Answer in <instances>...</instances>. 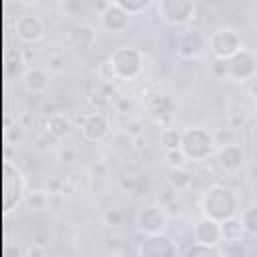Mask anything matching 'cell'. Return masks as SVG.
<instances>
[{
	"label": "cell",
	"instance_id": "cell-1",
	"mask_svg": "<svg viewBox=\"0 0 257 257\" xmlns=\"http://www.w3.org/2000/svg\"><path fill=\"white\" fill-rule=\"evenodd\" d=\"M203 213L217 221H225L237 213V197L225 185H211L203 197Z\"/></svg>",
	"mask_w": 257,
	"mask_h": 257
},
{
	"label": "cell",
	"instance_id": "cell-2",
	"mask_svg": "<svg viewBox=\"0 0 257 257\" xmlns=\"http://www.w3.org/2000/svg\"><path fill=\"white\" fill-rule=\"evenodd\" d=\"M215 135L203 126H191L183 131V139H181V151L189 161L201 163L205 159H209L215 151Z\"/></svg>",
	"mask_w": 257,
	"mask_h": 257
},
{
	"label": "cell",
	"instance_id": "cell-3",
	"mask_svg": "<svg viewBox=\"0 0 257 257\" xmlns=\"http://www.w3.org/2000/svg\"><path fill=\"white\" fill-rule=\"evenodd\" d=\"M112 72L116 78L122 80H133L141 74L143 64H145V56L137 46H118L108 60Z\"/></svg>",
	"mask_w": 257,
	"mask_h": 257
},
{
	"label": "cell",
	"instance_id": "cell-4",
	"mask_svg": "<svg viewBox=\"0 0 257 257\" xmlns=\"http://www.w3.org/2000/svg\"><path fill=\"white\" fill-rule=\"evenodd\" d=\"M26 199V177L12 161L4 163V207L12 211Z\"/></svg>",
	"mask_w": 257,
	"mask_h": 257
},
{
	"label": "cell",
	"instance_id": "cell-5",
	"mask_svg": "<svg viewBox=\"0 0 257 257\" xmlns=\"http://www.w3.org/2000/svg\"><path fill=\"white\" fill-rule=\"evenodd\" d=\"M207 48L211 50V54L215 58L227 60V58H231L233 54H237L243 48V40H241V36H239V32L235 28L225 26V28H217L215 32L209 34Z\"/></svg>",
	"mask_w": 257,
	"mask_h": 257
},
{
	"label": "cell",
	"instance_id": "cell-6",
	"mask_svg": "<svg viewBox=\"0 0 257 257\" xmlns=\"http://www.w3.org/2000/svg\"><path fill=\"white\" fill-rule=\"evenodd\" d=\"M257 74V52L241 48L237 54L225 60V76L233 80H249Z\"/></svg>",
	"mask_w": 257,
	"mask_h": 257
},
{
	"label": "cell",
	"instance_id": "cell-7",
	"mask_svg": "<svg viewBox=\"0 0 257 257\" xmlns=\"http://www.w3.org/2000/svg\"><path fill=\"white\" fill-rule=\"evenodd\" d=\"M167 223H169V215L163 205H149L137 213V227L145 235L163 233L167 229Z\"/></svg>",
	"mask_w": 257,
	"mask_h": 257
},
{
	"label": "cell",
	"instance_id": "cell-8",
	"mask_svg": "<svg viewBox=\"0 0 257 257\" xmlns=\"http://www.w3.org/2000/svg\"><path fill=\"white\" fill-rule=\"evenodd\" d=\"M195 14V0H159V16L169 24H185Z\"/></svg>",
	"mask_w": 257,
	"mask_h": 257
},
{
	"label": "cell",
	"instance_id": "cell-9",
	"mask_svg": "<svg viewBox=\"0 0 257 257\" xmlns=\"http://www.w3.org/2000/svg\"><path fill=\"white\" fill-rule=\"evenodd\" d=\"M209 44V36H205L199 28H185L181 34H179V40H177V54L181 58H197Z\"/></svg>",
	"mask_w": 257,
	"mask_h": 257
},
{
	"label": "cell",
	"instance_id": "cell-10",
	"mask_svg": "<svg viewBox=\"0 0 257 257\" xmlns=\"http://www.w3.org/2000/svg\"><path fill=\"white\" fill-rule=\"evenodd\" d=\"M44 32H46V26H44L42 18L36 14H22L14 20V34L22 42L34 44L44 38Z\"/></svg>",
	"mask_w": 257,
	"mask_h": 257
},
{
	"label": "cell",
	"instance_id": "cell-11",
	"mask_svg": "<svg viewBox=\"0 0 257 257\" xmlns=\"http://www.w3.org/2000/svg\"><path fill=\"white\" fill-rule=\"evenodd\" d=\"M247 161V155H245V149L241 143H229V145H223L219 151H217V163L223 171L227 173H237Z\"/></svg>",
	"mask_w": 257,
	"mask_h": 257
},
{
	"label": "cell",
	"instance_id": "cell-12",
	"mask_svg": "<svg viewBox=\"0 0 257 257\" xmlns=\"http://www.w3.org/2000/svg\"><path fill=\"white\" fill-rule=\"evenodd\" d=\"M80 133L86 141L98 143L110 133V120L102 112H90V114L84 116V120L80 124Z\"/></svg>",
	"mask_w": 257,
	"mask_h": 257
},
{
	"label": "cell",
	"instance_id": "cell-13",
	"mask_svg": "<svg viewBox=\"0 0 257 257\" xmlns=\"http://www.w3.org/2000/svg\"><path fill=\"white\" fill-rule=\"evenodd\" d=\"M131 22V14L126 10H122L120 6H116L114 2L110 6H106L104 10H100V26L106 32H124L126 26Z\"/></svg>",
	"mask_w": 257,
	"mask_h": 257
},
{
	"label": "cell",
	"instance_id": "cell-14",
	"mask_svg": "<svg viewBox=\"0 0 257 257\" xmlns=\"http://www.w3.org/2000/svg\"><path fill=\"white\" fill-rule=\"evenodd\" d=\"M193 237L199 243H207V245H219L223 241L221 237V221L213 219V217H203L195 223L193 227Z\"/></svg>",
	"mask_w": 257,
	"mask_h": 257
},
{
	"label": "cell",
	"instance_id": "cell-15",
	"mask_svg": "<svg viewBox=\"0 0 257 257\" xmlns=\"http://www.w3.org/2000/svg\"><path fill=\"white\" fill-rule=\"evenodd\" d=\"M139 253L141 255H177V247L173 239L167 237L165 233H155L145 239Z\"/></svg>",
	"mask_w": 257,
	"mask_h": 257
},
{
	"label": "cell",
	"instance_id": "cell-16",
	"mask_svg": "<svg viewBox=\"0 0 257 257\" xmlns=\"http://www.w3.org/2000/svg\"><path fill=\"white\" fill-rule=\"evenodd\" d=\"M22 80H24V86H26L30 92H34V94H44V92L48 90V74H46V70L40 68V66H30V68H26Z\"/></svg>",
	"mask_w": 257,
	"mask_h": 257
},
{
	"label": "cell",
	"instance_id": "cell-17",
	"mask_svg": "<svg viewBox=\"0 0 257 257\" xmlns=\"http://www.w3.org/2000/svg\"><path fill=\"white\" fill-rule=\"evenodd\" d=\"M70 128H72V122H70V118L64 112H52V114H48V118H46V131L54 139L68 137L70 135Z\"/></svg>",
	"mask_w": 257,
	"mask_h": 257
},
{
	"label": "cell",
	"instance_id": "cell-18",
	"mask_svg": "<svg viewBox=\"0 0 257 257\" xmlns=\"http://www.w3.org/2000/svg\"><path fill=\"white\" fill-rule=\"evenodd\" d=\"M243 233H245L243 223L235 215L229 217V219H225V221H221V237H223V241H227V243H239L241 237H243Z\"/></svg>",
	"mask_w": 257,
	"mask_h": 257
},
{
	"label": "cell",
	"instance_id": "cell-19",
	"mask_svg": "<svg viewBox=\"0 0 257 257\" xmlns=\"http://www.w3.org/2000/svg\"><path fill=\"white\" fill-rule=\"evenodd\" d=\"M4 72L8 78H18L24 76L26 66H24V58L18 50H8L6 52V64H4Z\"/></svg>",
	"mask_w": 257,
	"mask_h": 257
},
{
	"label": "cell",
	"instance_id": "cell-20",
	"mask_svg": "<svg viewBox=\"0 0 257 257\" xmlns=\"http://www.w3.org/2000/svg\"><path fill=\"white\" fill-rule=\"evenodd\" d=\"M169 183H171L173 189H177V191H185V189L191 187L193 177H191V173H189L185 167H173L171 173H169Z\"/></svg>",
	"mask_w": 257,
	"mask_h": 257
},
{
	"label": "cell",
	"instance_id": "cell-21",
	"mask_svg": "<svg viewBox=\"0 0 257 257\" xmlns=\"http://www.w3.org/2000/svg\"><path fill=\"white\" fill-rule=\"evenodd\" d=\"M181 139H183V133L177 131V128H173V126L161 131V145L165 147V151L181 149Z\"/></svg>",
	"mask_w": 257,
	"mask_h": 257
},
{
	"label": "cell",
	"instance_id": "cell-22",
	"mask_svg": "<svg viewBox=\"0 0 257 257\" xmlns=\"http://www.w3.org/2000/svg\"><path fill=\"white\" fill-rule=\"evenodd\" d=\"M149 110L153 112V114H165V112H171L173 110V100L167 96V94H157V96H153L151 98V102H149Z\"/></svg>",
	"mask_w": 257,
	"mask_h": 257
},
{
	"label": "cell",
	"instance_id": "cell-23",
	"mask_svg": "<svg viewBox=\"0 0 257 257\" xmlns=\"http://www.w3.org/2000/svg\"><path fill=\"white\" fill-rule=\"evenodd\" d=\"M112 2H114L116 6H120L122 10H126L131 16L145 12V10L153 4V0H112Z\"/></svg>",
	"mask_w": 257,
	"mask_h": 257
},
{
	"label": "cell",
	"instance_id": "cell-24",
	"mask_svg": "<svg viewBox=\"0 0 257 257\" xmlns=\"http://www.w3.org/2000/svg\"><path fill=\"white\" fill-rule=\"evenodd\" d=\"M241 223H243V229L251 235H257V205L253 207H247L243 213H241Z\"/></svg>",
	"mask_w": 257,
	"mask_h": 257
},
{
	"label": "cell",
	"instance_id": "cell-25",
	"mask_svg": "<svg viewBox=\"0 0 257 257\" xmlns=\"http://www.w3.org/2000/svg\"><path fill=\"white\" fill-rule=\"evenodd\" d=\"M185 255H221V249L217 245H207V243H199L195 241L187 251Z\"/></svg>",
	"mask_w": 257,
	"mask_h": 257
},
{
	"label": "cell",
	"instance_id": "cell-26",
	"mask_svg": "<svg viewBox=\"0 0 257 257\" xmlns=\"http://www.w3.org/2000/svg\"><path fill=\"white\" fill-rule=\"evenodd\" d=\"M124 219H126V215H124L122 209H108L104 213V223L108 227H122L124 225Z\"/></svg>",
	"mask_w": 257,
	"mask_h": 257
},
{
	"label": "cell",
	"instance_id": "cell-27",
	"mask_svg": "<svg viewBox=\"0 0 257 257\" xmlns=\"http://www.w3.org/2000/svg\"><path fill=\"white\" fill-rule=\"evenodd\" d=\"M76 40L80 42V44H92V40H94V30L90 28V26H80L78 30H76Z\"/></svg>",
	"mask_w": 257,
	"mask_h": 257
},
{
	"label": "cell",
	"instance_id": "cell-28",
	"mask_svg": "<svg viewBox=\"0 0 257 257\" xmlns=\"http://www.w3.org/2000/svg\"><path fill=\"white\" fill-rule=\"evenodd\" d=\"M165 157L169 159L171 167H183V165H185V161H187V157L183 155V151H181V149H175V151H165Z\"/></svg>",
	"mask_w": 257,
	"mask_h": 257
},
{
	"label": "cell",
	"instance_id": "cell-29",
	"mask_svg": "<svg viewBox=\"0 0 257 257\" xmlns=\"http://www.w3.org/2000/svg\"><path fill=\"white\" fill-rule=\"evenodd\" d=\"M20 4H24V6H34V4H38L40 0H18Z\"/></svg>",
	"mask_w": 257,
	"mask_h": 257
},
{
	"label": "cell",
	"instance_id": "cell-30",
	"mask_svg": "<svg viewBox=\"0 0 257 257\" xmlns=\"http://www.w3.org/2000/svg\"><path fill=\"white\" fill-rule=\"evenodd\" d=\"M251 177H253V181H257V163L251 167Z\"/></svg>",
	"mask_w": 257,
	"mask_h": 257
}]
</instances>
